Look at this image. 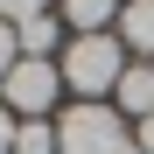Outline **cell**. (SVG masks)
I'll list each match as a JSON object with an SVG mask.
<instances>
[{"mask_svg": "<svg viewBox=\"0 0 154 154\" xmlns=\"http://www.w3.org/2000/svg\"><path fill=\"white\" fill-rule=\"evenodd\" d=\"M56 70H63V84L84 91V105H98V91H119V77L133 70V63H126V42L119 35H77Z\"/></svg>", "mask_w": 154, "mask_h": 154, "instance_id": "obj_1", "label": "cell"}, {"mask_svg": "<svg viewBox=\"0 0 154 154\" xmlns=\"http://www.w3.org/2000/svg\"><path fill=\"white\" fill-rule=\"evenodd\" d=\"M126 119L119 105H70L56 119V154H126Z\"/></svg>", "mask_w": 154, "mask_h": 154, "instance_id": "obj_2", "label": "cell"}, {"mask_svg": "<svg viewBox=\"0 0 154 154\" xmlns=\"http://www.w3.org/2000/svg\"><path fill=\"white\" fill-rule=\"evenodd\" d=\"M56 84H63V70L56 63H35V56H21L7 77H0V98H7V112H49V98H56Z\"/></svg>", "mask_w": 154, "mask_h": 154, "instance_id": "obj_3", "label": "cell"}, {"mask_svg": "<svg viewBox=\"0 0 154 154\" xmlns=\"http://www.w3.org/2000/svg\"><path fill=\"white\" fill-rule=\"evenodd\" d=\"M112 98H119V119H126V112L147 119V112H154V70H140V63H133V70L119 77V91H112Z\"/></svg>", "mask_w": 154, "mask_h": 154, "instance_id": "obj_4", "label": "cell"}, {"mask_svg": "<svg viewBox=\"0 0 154 154\" xmlns=\"http://www.w3.org/2000/svg\"><path fill=\"white\" fill-rule=\"evenodd\" d=\"M119 42L154 56V0H126V14H119Z\"/></svg>", "mask_w": 154, "mask_h": 154, "instance_id": "obj_5", "label": "cell"}, {"mask_svg": "<svg viewBox=\"0 0 154 154\" xmlns=\"http://www.w3.org/2000/svg\"><path fill=\"white\" fill-rule=\"evenodd\" d=\"M63 14L77 21V35H105V21L126 14V0H63Z\"/></svg>", "mask_w": 154, "mask_h": 154, "instance_id": "obj_6", "label": "cell"}, {"mask_svg": "<svg viewBox=\"0 0 154 154\" xmlns=\"http://www.w3.org/2000/svg\"><path fill=\"white\" fill-rule=\"evenodd\" d=\"M14 42H21V56L49 63V49H56V14H35V21H21V28H14Z\"/></svg>", "mask_w": 154, "mask_h": 154, "instance_id": "obj_7", "label": "cell"}, {"mask_svg": "<svg viewBox=\"0 0 154 154\" xmlns=\"http://www.w3.org/2000/svg\"><path fill=\"white\" fill-rule=\"evenodd\" d=\"M49 147H56V133H49L42 119H28V126L14 133V154H49Z\"/></svg>", "mask_w": 154, "mask_h": 154, "instance_id": "obj_8", "label": "cell"}, {"mask_svg": "<svg viewBox=\"0 0 154 154\" xmlns=\"http://www.w3.org/2000/svg\"><path fill=\"white\" fill-rule=\"evenodd\" d=\"M35 14H49V0H0V21H14V28L35 21Z\"/></svg>", "mask_w": 154, "mask_h": 154, "instance_id": "obj_9", "label": "cell"}, {"mask_svg": "<svg viewBox=\"0 0 154 154\" xmlns=\"http://www.w3.org/2000/svg\"><path fill=\"white\" fill-rule=\"evenodd\" d=\"M21 63V42H14V21H0V77Z\"/></svg>", "mask_w": 154, "mask_h": 154, "instance_id": "obj_10", "label": "cell"}, {"mask_svg": "<svg viewBox=\"0 0 154 154\" xmlns=\"http://www.w3.org/2000/svg\"><path fill=\"white\" fill-rule=\"evenodd\" d=\"M14 133H21V126H14V112L0 105V154H14Z\"/></svg>", "mask_w": 154, "mask_h": 154, "instance_id": "obj_11", "label": "cell"}, {"mask_svg": "<svg viewBox=\"0 0 154 154\" xmlns=\"http://www.w3.org/2000/svg\"><path fill=\"white\" fill-rule=\"evenodd\" d=\"M133 147H140V154H154V112L140 119V133H133Z\"/></svg>", "mask_w": 154, "mask_h": 154, "instance_id": "obj_12", "label": "cell"}, {"mask_svg": "<svg viewBox=\"0 0 154 154\" xmlns=\"http://www.w3.org/2000/svg\"><path fill=\"white\" fill-rule=\"evenodd\" d=\"M147 70H154V63H147Z\"/></svg>", "mask_w": 154, "mask_h": 154, "instance_id": "obj_13", "label": "cell"}]
</instances>
